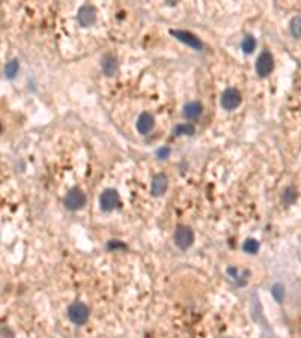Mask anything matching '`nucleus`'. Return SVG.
<instances>
[{
  "label": "nucleus",
  "mask_w": 301,
  "mask_h": 338,
  "mask_svg": "<svg viewBox=\"0 0 301 338\" xmlns=\"http://www.w3.org/2000/svg\"><path fill=\"white\" fill-rule=\"evenodd\" d=\"M136 126H137V131L145 135V134L152 131V128H154V117L149 113H142L139 116V119H137V125Z\"/></svg>",
  "instance_id": "9d476101"
},
{
  "label": "nucleus",
  "mask_w": 301,
  "mask_h": 338,
  "mask_svg": "<svg viewBox=\"0 0 301 338\" xmlns=\"http://www.w3.org/2000/svg\"><path fill=\"white\" fill-rule=\"evenodd\" d=\"M241 93L238 89H234V87H229L223 92L222 95V107L228 112H232L235 109H238L241 104Z\"/></svg>",
  "instance_id": "20e7f679"
},
{
  "label": "nucleus",
  "mask_w": 301,
  "mask_h": 338,
  "mask_svg": "<svg viewBox=\"0 0 301 338\" xmlns=\"http://www.w3.org/2000/svg\"><path fill=\"white\" fill-rule=\"evenodd\" d=\"M86 205V196L81 189L78 188H72L68 191L66 197H65V206L69 211H78Z\"/></svg>",
  "instance_id": "f03ea898"
},
{
  "label": "nucleus",
  "mask_w": 301,
  "mask_h": 338,
  "mask_svg": "<svg viewBox=\"0 0 301 338\" xmlns=\"http://www.w3.org/2000/svg\"><path fill=\"white\" fill-rule=\"evenodd\" d=\"M2 131H3V126H2V122H0V134H2Z\"/></svg>",
  "instance_id": "412c9836"
},
{
  "label": "nucleus",
  "mask_w": 301,
  "mask_h": 338,
  "mask_svg": "<svg viewBox=\"0 0 301 338\" xmlns=\"http://www.w3.org/2000/svg\"><path fill=\"white\" fill-rule=\"evenodd\" d=\"M18 68H20L18 60H11V62H8L6 66H5V75H6L8 78H14V77L18 74Z\"/></svg>",
  "instance_id": "2eb2a0df"
},
{
  "label": "nucleus",
  "mask_w": 301,
  "mask_h": 338,
  "mask_svg": "<svg viewBox=\"0 0 301 338\" xmlns=\"http://www.w3.org/2000/svg\"><path fill=\"white\" fill-rule=\"evenodd\" d=\"M175 244L181 250H187L191 247L193 240H194V233L190 227L187 225H180L175 231Z\"/></svg>",
  "instance_id": "39448f33"
},
{
  "label": "nucleus",
  "mask_w": 301,
  "mask_h": 338,
  "mask_svg": "<svg viewBox=\"0 0 301 338\" xmlns=\"http://www.w3.org/2000/svg\"><path fill=\"white\" fill-rule=\"evenodd\" d=\"M256 74L262 78L268 77L271 74V71L274 69V59L271 56L270 52H262L257 60H256Z\"/></svg>",
  "instance_id": "7ed1b4c3"
},
{
  "label": "nucleus",
  "mask_w": 301,
  "mask_h": 338,
  "mask_svg": "<svg viewBox=\"0 0 301 338\" xmlns=\"http://www.w3.org/2000/svg\"><path fill=\"white\" fill-rule=\"evenodd\" d=\"M291 33H292V36L294 38H300V17H295V18H292V21H291Z\"/></svg>",
  "instance_id": "f3484780"
},
{
  "label": "nucleus",
  "mask_w": 301,
  "mask_h": 338,
  "mask_svg": "<svg viewBox=\"0 0 301 338\" xmlns=\"http://www.w3.org/2000/svg\"><path fill=\"white\" fill-rule=\"evenodd\" d=\"M196 132V128L191 123H181L174 128L175 135H193Z\"/></svg>",
  "instance_id": "ddd939ff"
},
{
  "label": "nucleus",
  "mask_w": 301,
  "mask_h": 338,
  "mask_svg": "<svg viewBox=\"0 0 301 338\" xmlns=\"http://www.w3.org/2000/svg\"><path fill=\"white\" fill-rule=\"evenodd\" d=\"M68 317L75 325H83L89 319V308L83 302H74L68 308Z\"/></svg>",
  "instance_id": "f257e3e1"
},
{
  "label": "nucleus",
  "mask_w": 301,
  "mask_h": 338,
  "mask_svg": "<svg viewBox=\"0 0 301 338\" xmlns=\"http://www.w3.org/2000/svg\"><path fill=\"white\" fill-rule=\"evenodd\" d=\"M167 186H169V179H167V176L163 174V173H160V174L154 176V179H152V183H151V192H152V196H155V197L163 196V194L166 192Z\"/></svg>",
  "instance_id": "1a4fd4ad"
},
{
  "label": "nucleus",
  "mask_w": 301,
  "mask_h": 338,
  "mask_svg": "<svg viewBox=\"0 0 301 338\" xmlns=\"http://www.w3.org/2000/svg\"><path fill=\"white\" fill-rule=\"evenodd\" d=\"M118 205H119V194L115 189L109 188V189L103 191V194L100 197V206L104 212L113 211Z\"/></svg>",
  "instance_id": "423d86ee"
},
{
  "label": "nucleus",
  "mask_w": 301,
  "mask_h": 338,
  "mask_svg": "<svg viewBox=\"0 0 301 338\" xmlns=\"http://www.w3.org/2000/svg\"><path fill=\"white\" fill-rule=\"evenodd\" d=\"M241 49H242V52L245 53V55H250V53H253V50L256 49V39L253 38V36H245L244 38V41H242V44H241Z\"/></svg>",
  "instance_id": "4468645a"
},
{
  "label": "nucleus",
  "mask_w": 301,
  "mask_h": 338,
  "mask_svg": "<svg viewBox=\"0 0 301 338\" xmlns=\"http://www.w3.org/2000/svg\"><path fill=\"white\" fill-rule=\"evenodd\" d=\"M169 155H170V149L169 148H161V149L157 151V157L161 158V160H166Z\"/></svg>",
  "instance_id": "aec40b11"
},
{
  "label": "nucleus",
  "mask_w": 301,
  "mask_h": 338,
  "mask_svg": "<svg viewBox=\"0 0 301 338\" xmlns=\"http://www.w3.org/2000/svg\"><path fill=\"white\" fill-rule=\"evenodd\" d=\"M78 23L83 26V27H89L95 23L97 20V11L94 6H89V5H84L78 9Z\"/></svg>",
  "instance_id": "0eeeda50"
},
{
  "label": "nucleus",
  "mask_w": 301,
  "mask_h": 338,
  "mask_svg": "<svg viewBox=\"0 0 301 338\" xmlns=\"http://www.w3.org/2000/svg\"><path fill=\"white\" fill-rule=\"evenodd\" d=\"M283 200L286 202V203H294L295 200H297V191L294 189V188H288L286 191H285V194H283Z\"/></svg>",
  "instance_id": "6ab92c4d"
},
{
  "label": "nucleus",
  "mask_w": 301,
  "mask_h": 338,
  "mask_svg": "<svg viewBox=\"0 0 301 338\" xmlns=\"http://www.w3.org/2000/svg\"><path fill=\"white\" fill-rule=\"evenodd\" d=\"M182 114H184L185 119H190V120L197 119L202 114V104H199V103H188V104H185L184 110H182Z\"/></svg>",
  "instance_id": "f8f14e48"
},
{
  "label": "nucleus",
  "mask_w": 301,
  "mask_h": 338,
  "mask_svg": "<svg viewBox=\"0 0 301 338\" xmlns=\"http://www.w3.org/2000/svg\"><path fill=\"white\" fill-rule=\"evenodd\" d=\"M242 250L248 254H256L257 250H259V242L254 240V239H247L242 245Z\"/></svg>",
  "instance_id": "dca6fc26"
},
{
  "label": "nucleus",
  "mask_w": 301,
  "mask_h": 338,
  "mask_svg": "<svg viewBox=\"0 0 301 338\" xmlns=\"http://www.w3.org/2000/svg\"><path fill=\"white\" fill-rule=\"evenodd\" d=\"M177 39H180L181 42H184V44H187V45H190V47H193L194 50H202V42L199 41V38H196L193 33H190V32H185V30H172L170 32Z\"/></svg>",
  "instance_id": "6e6552de"
},
{
  "label": "nucleus",
  "mask_w": 301,
  "mask_h": 338,
  "mask_svg": "<svg viewBox=\"0 0 301 338\" xmlns=\"http://www.w3.org/2000/svg\"><path fill=\"white\" fill-rule=\"evenodd\" d=\"M271 293H273L274 299L280 302V301L283 299V296H285V288H283V285H282V284H276V285L273 287Z\"/></svg>",
  "instance_id": "a211bd4d"
},
{
  "label": "nucleus",
  "mask_w": 301,
  "mask_h": 338,
  "mask_svg": "<svg viewBox=\"0 0 301 338\" xmlns=\"http://www.w3.org/2000/svg\"><path fill=\"white\" fill-rule=\"evenodd\" d=\"M101 66H103V71L106 75L112 77L118 72V62L116 59L112 56V55H106L101 60Z\"/></svg>",
  "instance_id": "9b49d317"
}]
</instances>
